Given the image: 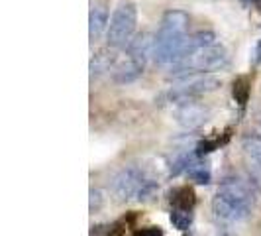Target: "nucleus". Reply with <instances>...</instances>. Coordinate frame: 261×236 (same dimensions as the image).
<instances>
[{"instance_id": "obj_11", "label": "nucleus", "mask_w": 261, "mask_h": 236, "mask_svg": "<svg viewBox=\"0 0 261 236\" xmlns=\"http://www.w3.org/2000/svg\"><path fill=\"white\" fill-rule=\"evenodd\" d=\"M105 30H108V8L105 2H96L92 4L89 16V36L94 41L105 34Z\"/></svg>"}, {"instance_id": "obj_7", "label": "nucleus", "mask_w": 261, "mask_h": 236, "mask_svg": "<svg viewBox=\"0 0 261 236\" xmlns=\"http://www.w3.org/2000/svg\"><path fill=\"white\" fill-rule=\"evenodd\" d=\"M210 116L208 106L195 103V101H187V103H179L177 110H175V120L187 128V130H195L200 128Z\"/></svg>"}, {"instance_id": "obj_9", "label": "nucleus", "mask_w": 261, "mask_h": 236, "mask_svg": "<svg viewBox=\"0 0 261 236\" xmlns=\"http://www.w3.org/2000/svg\"><path fill=\"white\" fill-rule=\"evenodd\" d=\"M145 69V63L142 61H136L132 57H126L124 61H118L114 69H112V81L118 83V85H126V83H132L138 77H142Z\"/></svg>"}, {"instance_id": "obj_10", "label": "nucleus", "mask_w": 261, "mask_h": 236, "mask_svg": "<svg viewBox=\"0 0 261 236\" xmlns=\"http://www.w3.org/2000/svg\"><path fill=\"white\" fill-rule=\"evenodd\" d=\"M153 43H155V38H151L149 34H140V36L132 38V41L126 45V55L136 61L145 63L147 57L153 55Z\"/></svg>"}, {"instance_id": "obj_18", "label": "nucleus", "mask_w": 261, "mask_h": 236, "mask_svg": "<svg viewBox=\"0 0 261 236\" xmlns=\"http://www.w3.org/2000/svg\"><path fill=\"white\" fill-rule=\"evenodd\" d=\"M255 63H261V39L255 45Z\"/></svg>"}, {"instance_id": "obj_4", "label": "nucleus", "mask_w": 261, "mask_h": 236, "mask_svg": "<svg viewBox=\"0 0 261 236\" xmlns=\"http://www.w3.org/2000/svg\"><path fill=\"white\" fill-rule=\"evenodd\" d=\"M220 85H222V81L212 77V75H195V77L185 75L177 85H173L169 91L165 92V99L169 103H187L200 95L216 91Z\"/></svg>"}, {"instance_id": "obj_15", "label": "nucleus", "mask_w": 261, "mask_h": 236, "mask_svg": "<svg viewBox=\"0 0 261 236\" xmlns=\"http://www.w3.org/2000/svg\"><path fill=\"white\" fill-rule=\"evenodd\" d=\"M191 221H193V215H191V210L175 209L173 213H171V223L175 224L177 228H181V230L189 228V226H191Z\"/></svg>"}, {"instance_id": "obj_13", "label": "nucleus", "mask_w": 261, "mask_h": 236, "mask_svg": "<svg viewBox=\"0 0 261 236\" xmlns=\"http://www.w3.org/2000/svg\"><path fill=\"white\" fill-rule=\"evenodd\" d=\"M171 203H173V207L179 210H193L196 203V197H195V191L191 189V187H181V189H177L173 197H171Z\"/></svg>"}, {"instance_id": "obj_3", "label": "nucleus", "mask_w": 261, "mask_h": 236, "mask_svg": "<svg viewBox=\"0 0 261 236\" xmlns=\"http://www.w3.org/2000/svg\"><path fill=\"white\" fill-rule=\"evenodd\" d=\"M138 26V8L134 2H122L118 6L112 18H110V24L106 30V39H108V48H126L134 38V32Z\"/></svg>"}, {"instance_id": "obj_16", "label": "nucleus", "mask_w": 261, "mask_h": 236, "mask_svg": "<svg viewBox=\"0 0 261 236\" xmlns=\"http://www.w3.org/2000/svg\"><path fill=\"white\" fill-rule=\"evenodd\" d=\"M189 175L196 183H210V171L204 166H191L189 168Z\"/></svg>"}, {"instance_id": "obj_5", "label": "nucleus", "mask_w": 261, "mask_h": 236, "mask_svg": "<svg viewBox=\"0 0 261 236\" xmlns=\"http://www.w3.org/2000/svg\"><path fill=\"white\" fill-rule=\"evenodd\" d=\"M145 183H147V177L140 168H136V166L124 168L112 179V195L116 197V201H120V203L130 201V199L140 195V191Z\"/></svg>"}, {"instance_id": "obj_1", "label": "nucleus", "mask_w": 261, "mask_h": 236, "mask_svg": "<svg viewBox=\"0 0 261 236\" xmlns=\"http://www.w3.org/2000/svg\"><path fill=\"white\" fill-rule=\"evenodd\" d=\"M191 18L185 10H167L161 18V24L155 34L153 59L159 65H171L187 38Z\"/></svg>"}, {"instance_id": "obj_17", "label": "nucleus", "mask_w": 261, "mask_h": 236, "mask_svg": "<svg viewBox=\"0 0 261 236\" xmlns=\"http://www.w3.org/2000/svg\"><path fill=\"white\" fill-rule=\"evenodd\" d=\"M100 205H102V197H100V191L92 189V191H91V210H92V213H96V210L100 209Z\"/></svg>"}, {"instance_id": "obj_2", "label": "nucleus", "mask_w": 261, "mask_h": 236, "mask_svg": "<svg viewBox=\"0 0 261 236\" xmlns=\"http://www.w3.org/2000/svg\"><path fill=\"white\" fill-rule=\"evenodd\" d=\"M230 63V55L222 45L212 43L206 48H200L196 52L185 55L183 59L175 61L171 69L177 75H191V73H208V71H220Z\"/></svg>"}, {"instance_id": "obj_6", "label": "nucleus", "mask_w": 261, "mask_h": 236, "mask_svg": "<svg viewBox=\"0 0 261 236\" xmlns=\"http://www.w3.org/2000/svg\"><path fill=\"white\" fill-rule=\"evenodd\" d=\"M212 213L224 224H240L251 215V207L240 203L234 197L218 191L212 199Z\"/></svg>"}, {"instance_id": "obj_8", "label": "nucleus", "mask_w": 261, "mask_h": 236, "mask_svg": "<svg viewBox=\"0 0 261 236\" xmlns=\"http://www.w3.org/2000/svg\"><path fill=\"white\" fill-rule=\"evenodd\" d=\"M242 152L249 171L255 179H261V138L255 134H246L242 138Z\"/></svg>"}, {"instance_id": "obj_14", "label": "nucleus", "mask_w": 261, "mask_h": 236, "mask_svg": "<svg viewBox=\"0 0 261 236\" xmlns=\"http://www.w3.org/2000/svg\"><path fill=\"white\" fill-rule=\"evenodd\" d=\"M232 95H234L236 103L240 106H244L249 99V79L248 77H238L234 81V87H232Z\"/></svg>"}, {"instance_id": "obj_12", "label": "nucleus", "mask_w": 261, "mask_h": 236, "mask_svg": "<svg viewBox=\"0 0 261 236\" xmlns=\"http://www.w3.org/2000/svg\"><path fill=\"white\" fill-rule=\"evenodd\" d=\"M116 63H118V57H116V53H114V48L96 52L91 59V77L92 79L100 77L106 71H112Z\"/></svg>"}]
</instances>
